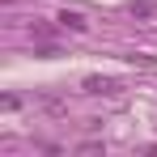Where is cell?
I'll list each match as a JSON object with an SVG mask.
<instances>
[{
    "mask_svg": "<svg viewBox=\"0 0 157 157\" xmlns=\"http://www.w3.org/2000/svg\"><path fill=\"white\" fill-rule=\"evenodd\" d=\"M59 26H64V30H77V34H81L89 21H85V13H77V9H64V13H59Z\"/></svg>",
    "mask_w": 157,
    "mask_h": 157,
    "instance_id": "cell-1",
    "label": "cell"
},
{
    "mask_svg": "<svg viewBox=\"0 0 157 157\" xmlns=\"http://www.w3.org/2000/svg\"><path fill=\"white\" fill-rule=\"evenodd\" d=\"M132 17H153V4H149V0H140V4H132Z\"/></svg>",
    "mask_w": 157,
    "mask_h": 157,
    "instance_id": "cell-2",
    "label": "cell"
}]
</instances>
